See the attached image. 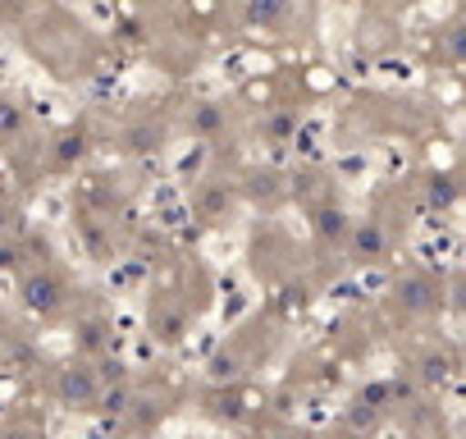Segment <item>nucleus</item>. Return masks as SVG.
<instances>
[{
  "instance_id": "obj_7",
  "label": "nucleus",
  "mask_w": 466,
  "mask_h": 439,
  "mask_svg": "<svg viewBox=\"0 0 466 439\" xmlns=\"http://www.w3.org/2000/svg\"><path fill=\"white\" fill-rule=\"evenodd\" d=\"M5 230H10V210H5V206H0V234H5Z\"/></svg>"
},
{
  "instance_id": "obj_1",
  "label": "nucleus",
  "mask_w": 466,
  "mask_h": 439,
  "mask_svg": "<svg viewBox=\"0 0 466 439\" xmlns=\"http://www.w3.org/2000/svg\"><path fill=\"white\" fill-rule=\"evenodd\" d=\"M96 398H101V375H96V366L69 362V366L56 371V403H65V407H96Z\"/></svg>"
},
{
  "instance_id": "obj_6",
  "label": "nucleus",
  "mask_w": 466,
  "mask_h": 439,
  "mask_svg": "<svg viewBox=\"0 0 466 439\" xmlns=\"http://www.w3.org/2000/svg\"><path fill=\"white\" fill-rule=\"evenodd\" d=\"M0 439H37V430H33V425H24V421H15V425L0 430Z\"/></svg>"
},
{
  "instance_id": "obj_2",
  "label": "nucleus",
  "mask_w": 466,
  "mask_h": 439,
  "mask_svg": "<svg viewBox=\"0 0 466 439\" xmlns=\"http://www.w3.org/2000/svg\"><path fill=\"white\" fill-rule=\"evenodd\" d=\"M19 289H24V302H28L33 311H42V316H56V311L69 302V284H65V275H60V271H51V266L28 271Z\"/></svg>"
},
{
  "instance_id": "obj_3",
  "label": "nucleus",
  "mask_w": 466,
  "mask_h": 439,
  "mask_svg": "<svg viewBox=\"0 0 466 439\" xmlns=\"http://www.w3.org/2000/svg\"><path fill=\"white\" fill-rule=\"evenodd\" d=\"M384 248H389V239H384V225H380V220H370V225H357V230H352V261H380Z\"/></svg>"
},
{
  "instance_id": "obj_8",
  "label": "nucleus",
  "mask_w": 466,
  "mask_h": 439,
  "mask_svg": "<svg viewBox=\"0 0 466 439\" xmlns=\"http://www.w3.org/2000/svg\"><path fill=\"white\" fill-rule=\"evenodd\" d=\"M339 439H357V434H339Z\"/></svg>"
},
{
  "instance_id": "obj_5",
  "label": "nucleus",
  "mask_w": 466,
  "mask_h": 439,
  "mask_svg": "<svg viewBox=\"0 0 466 439\" xmlns=\"http://www.w3.org/2000/svg\"><path fill=\"white\" fill-rule=\"evenodd\" d=\"M96 407H101L106 416H124V412L133 407V389H128V384H119V389H106V384H101V398H96Z\"/></svg>"
},
{
  "instance_id": "obj_4",
  "label": "nucleus",
  "mask_w": 466,
  "mask_h": 439,
  "mask_svg": "<svg viewBox=\"0 0 466 439\" xmlns=\"http://www.w3.org/2000/svg\"><path fill=\"white\" fill-rule=\"evenodd\" d=\"M398 302H402L407 311H430V307L439 302V293H434L430 280L416 275V280H402V284H398Z\"/></svg>"
}]
</instances>
